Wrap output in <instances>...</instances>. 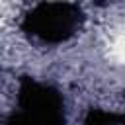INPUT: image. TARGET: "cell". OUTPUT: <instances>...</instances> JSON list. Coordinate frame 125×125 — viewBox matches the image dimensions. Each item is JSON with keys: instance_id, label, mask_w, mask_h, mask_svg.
Instances as JSON below:
<instances>
[{"instance_id": "6da1fadb", "label": "cell", "mask_w": 125, "mask_h": 125, "mask_svg": "<svg viewBox=\"0 0 125 125\" xmlns=\"http://www.w3.org/2000/svg\"><path fill=\"white\" fill-rule=\"evenodd\" d=\"M107 49H109V57H111L115 62H119V64L125 66V29L117 31V33L111 37Z\"/></svg>"}, {"instance_id": "7a4b0ae2", "label": "cell", "mask_w": 125, "mask_h": 125, "mask_svg": "<svg viewBox=\"0 0 125 125\" xmlns=\"http://www.w3.org/2000/svg\"><path fill=\"white\" fill-rule=\"evenodd\" d=\"M8 18H10V6L4 4V2H0V27H4V23L8 21Z\"/></svg>"}]
</instances>
